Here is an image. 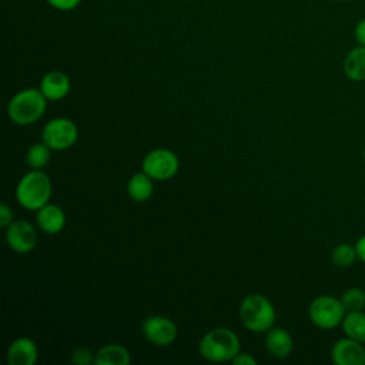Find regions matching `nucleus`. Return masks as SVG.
Wrapping results in <instances>:
<instances>
[{"label": "nucleus", "mask_w": 365, "mask_h": 365, "mask_svg": "<svg viewBox=\"0 0 365 365\" xmlns=\"http://www.w3.org/2000/svg\"><path fill=\"white\" fill-rule=\"evenodd\" d=\"M77 135L78 130L76 124L64 117L50 120L41 131L43 143H46L51 150L57 151L70 148L77 141Z\"/></svg>", "instance_id": "nucleus-6"}, {"label": "nucleus", "mask_w": 365, "mask_h": 365, "mask_svg": "<svg viewBox=\"0 0 365 365\" xmlns=\"http://www.w3.org/2000/svg\"><path fill=\"white\" fill-rule=\"evenodd\" d=\"M143 334L153 345L167 346L175 341L178 331L170 318L151 315L143 322Z\"/></svg>", "instance_id": "nucleus-8"}, {"label": "nucleus", "mask_w": 365, "mask_h": 365, "mask_svg": "<svg viewBox=\"0 0 365 365\" xmlns=\"http://www.w3.org/2000/svg\"><path fill=\"white\" fill-rule=\"evenodd\" d=\"M341 325L345 336H349L362 344L365 342V312L364 311L346 312Z\"/></svg>", "instance_id": "nucleus-18"}, {"label": "nucleus", "mask_w": 365, "mask_h": 365, "mask_svg": "<svg viewBox=\"0 0 365 365\" xmlns=\"http://www.w3.org/2000/svg\"><path fill=\"white\" fill-rule=\"evenodd\" d=\"M50 147L46 143L33 144L26 154V161L31 170H40L50 161Z\"/></svg>", "instance_id": "nucleus-19"}, {"label": "nucleus", "mask_w": 365, "mask_h": 365, "mask_svg": "<svg viewBox=\"0 0 365 365\" xmlns=\"http://www.w3.org/2000/svg\"><path fill=\"white\" fill-rule=\"evenodd\" d=\"M51 195V181L47 174L38 170L24 174L16 188L19 204L30 211H37L46 205Z\"/></svg>", "instance_id": "nucleus-2"}, {"label": "nucleus", "mask_w": 365, "mask_h": 365, "mask_svg": "<svg viewBox=\"0 0 365 365\" xmlns=\"http://www.w3.org/2000/svg\"><path fill=\"white\" fill-rule=\"evenodd\" d=\"M364 160H365V148H364Z\"/></svg>", "instance_id": "nucleus-28"}, {"label": "nucleus", "mask_w": 365, "mask_h": 365, "mask_svg": "<svg viewBox=\"0 0 365 365\" xmlns=\"http://www.w3.org/2000/svg\"><path fill=\"white\" fill-rule=\"evenodd\" d=\"M231 362L234 365H257V359L250 355V354H245V352H238L232 359Z\"/></svg>", "instance_id": "nucleus-25"}, {"label": "nucleus", "mask_w": 365, "mask_h": 365, "mask_svg": "<svg viewBox=\"0 0 365 365\" xmlns=\"http://www.w3.org/2000/svg\"><path fill=\"white\" fill-rule=\"evenodd\" d=\"M47 98L40 90L26 88L11 97L7 106V114L11 121L27 125L37 121L47 108Z\"/></svg>", "instance_id": "nucleus-3"}, {"label": "nucleus", "mask_w": 365, "mask_h": 365, "mask_svg": "<svg viewBox=\"0 0 365 365\" xmlns=\"http://www.w3.org/2000/svg\"><path fill=\"white\" fill-rule=\"evenodd\" d=\"M331 358L336 365H364L365 348L362 342L345 336L332 345Z\"/></svg>", "instance_id": "nucleus-10"}, {"label": "nucleus", "mask_w": 365, "mask_h": 365, "mask_svg": "<svg viewBox=\"0 0 365 365\" xmlns=\"http://www.w3.org/2000/svg\"><path fill=\"white\" fill-rule=\"evenodd\" d=\"M346 311L341 299L332 295H319L309 304L308 317L311 322L322 329H332L342 324Z\"/></svg>", "instance_id": "nucleus-5"}, {"label": "nucleus", "mask_w": 365, "mask_h": 365, "mask_svg": "<svg viewBox=\"0 0 365 365\" xmlns=\"http://www.w3.org/2000/svg\"><path fill=\"white\" fill-rule=\"evenodd\" d=\"M339 299L346 312L364 311L365 308V292L356 287L345 289Z\"/></svg>", "instance_id": "nucleus-20"}, {"label": "nucleus", "mask_w": 365, "mask_h": 365, "mask_svg": "<svg viewBox=\"0 0 365 365\" xmlns=\"http://www.w3.org/2000/svg\"><path fill=\"white\" fill-rule=\"evenodd\" d=\"M180 161L178 157L165 148H157L150 151L141 164L143 171L153 180L165 181L174 177L178 171Z\"/></svg>", "instance_id": "nucleus-7"}, {"label": "nucleus", "mask_w": 365, "mask_h": 365, "mask_svg": "<svg viewBox=\"0 0 365 365\" xmlns=\"http://www.w3.org/2000/svg\"><path fill=\"white\" fill-rule=\"evenodd\" d=\"M198 349L202 358L211 362L231 361L238 352H241V344L235 332L225 327L210 329L198 344Z\"/></svg>", "instance_id": "nucleus-1"}, {"label": "nucleus", "mask_w": 365, "mask_h": 365, "mask_svg": "<svg viewBox=\"0 0 365 365\" xmlns=\"http://www.w3.org/2000/svg\"><path fill=\"white\" fill-rule=\"evenodd\" d=\"M354 36H355V40L359 46H365V19H361L356 23L355 30H354Z\"/></svg>", "instance_id": "nucleus-26"}, {"label": "nucleus", "mask_w": 365, "mask_h": 365, "mask_svg": "<svg viewBox=\"0 0 365 365\" xmlns=\"http://www.w3.org/2000/svg\"><path fill=\"white\" fill-rule=\"evenodd\" d=\"M130 361L131 356L128 349L118 344H110L100 348L94 356L96 365H128Z\"/></svg>", "instance_id": "nucleus-16"}, {"label": "nucleus", "mask_w": 365, "mask_h": 365, "mask_svg": "<svg viewBox=\"0 0 365 365\" xmlns=\"http://www.w3.org/2000/svg\"><path fill=\"white\" fill-rule=\"evenodd\" d=\"M341 1H348V0H341Z\"/></svg>", "instance_id": "nucleus-29"}, {"label": "nucleus", "mask_w": 365, "mask_h": 365, "mask_svg": "<svg viewBox=\"0 0 365 365\" xmlns=\"http://www.w3.org/2000/svg\"><path fill=\"white\" fill-rule=\"evenodd\" d=\"M342 68L352 81H365V46H356L344 58Z\"/></svg>", "instance_id": "nucleus-15"}, {"label": "nucleus", "mask_w": 365, "mask_h": 365, "mask_svg": "<svg viewBox=\"0 0 365 365\" xmlns=\"http://www.w3.org/2000/svg\"><path fill=\"white\" fill-rule=\"evenodd\" d=\"M80 1L81 0H47V3L51 7L61 10V11H68V10L76 9L80 4Z\"/></svg>", "instance_id": "nucleus-23"}, {"label": "nucleus", "mask_w": 365, "mask_h": 365, "mask_svg": "<svg viewBox=\"0 0 365 365\" xmlns=\"http://www.w3.org/2000/svg\"><path fill=\"white\" fill-rule=\"evenodd\" d=\"M242 325L252 332H267L274 327L275 309L268 298L259 294L245 297L240 305Z\"/></svg>", "instance_id": "nucleus-4"}, {"label": "nucleus", "mask_w": 365, "mask_h": 365, "mask_svg": "<svg viewBox=\"0 0 365 365\" xmlns=\"http://www.w3.org/2000/svg\"><path fill=\"white\" fill-rule=\"evenodd\" d=\"M37 225L47 234H57L66 225V215L56 204H46L37 210Z\"/></svg>", "instance_id": "nucleus-14"}, {"label": "nucleus", "mask_w": 365, "mask_h": 365, "mask_svg": "<svg viewBox=\"0 0 365 365\" xmlns=\"http://www.w3.org/2000/svg\"><path fill=\"white\" fill-rule=\"evenodd\" d=\"M40 91L47 100H61L70 91V78L63 71H48L40 81Z\"/></svg>", "instance_id": "nucleus-12"}, {"label": "nucleus", "mask_w": 365, "mask_h": 365, "mask_svg": "<svg viewBox=\"0 0 365 365\" xmlns=\"http://www.w3.org/2000/svg\"><path fill=\"white\" fill-rule=\"evenodd\" d=\"M94 356L96 354H93L88 348L78 346L71 352L70 359L76 365H90V364H94Z\"/></svg>", "instance_id": "nucleus-22"}, {"label": "nucleus", "mask_w": 365, "mask_h": 365, "mask_svg": "<svg viewBox=\"0 0 365 365\" xmlns=\"http://www.w3.org/2000/svg\"><path fill=\"white\" fill-rule=\"evenodd\" d=\"M13 222V212L9 208L7 204H1L0 205V225L3 228H7L10 224Z\"/></svg>", "instance_id": "nucleus-24"}, {"label": "nucleus", "mask_w": 365, "mask_h": 365, "mask_svg": "<svg viewBox=\"0 0 365 365\" xmlns=\"http://www.w3.org/2000/svg\"><path fill=\"white\" fill-rule=\"evenodd\" d=\"M331 258H332V262L338 267H349L358 258L356 248L355 245H351V244H345V242L339 244L332 250Z\"/></svg>", "instance_id": "nucleus-21"}, {"label": "nucleus", "mask_w": 365, "mask_h": 365, "mask_svg": "<svg viewBox=\"0 0 365 365\" xmlns=\"http://www.w3.org/2000/svg\"><path fill=\"white\" fill-rule=\"evenodd\" d=\"M7 362L10 365H33L37 361V345L31 338H16L7 349Z\"/></svg>", "instance_id": "nucleus-11"}, {"label": "nucleus", "mask_w": 365, "mask_h": 365, "mask_svg": "<svg viewBox=\"0 0 365 365\" xmlns=\"http://www.w3.org/2000/svg\"><path fill=\"white\" fill-rule=\"evenodd\" d=\"M7 245L17 254L30 252L37 242L34 227L26 220H16L6 228Z\"/></svg>", "instance_id": "nucleus-9"}, {"label": "nucleus", "mask_w": 365, "mask_h": 365, "mask_svg": "<svg viewBox=\"0 0 365 365\" xmlns=\"http://www.w3.org/2000/svg\"><path fill=\"white\" fill-rule=\"evenodd\" d=\"M355 248H356V254H358V258L365 264V235L359 237L355 242Z\"/></svg>", "instance_id": "nucleus-27"}, {"label": "nucleus", "mask_w": 365, "mask_h": 365, "mask_svg": "<svg viewBox=\"0 0 365 365\" xmlns=\"http://www.w3.org/2000/svg\"><path fill=\"white\" fill-rule=\"evenodd\" d=\"M153 191H154L153 178L147 175L144 171L135 173L127 184V192L130 198L135 202L147 201L151 197Z\"/></svg>", "instance_id": "nucleus-17"}, {"label": "nucleus", "mask_w": 365, "mask_h": 365, "mask_svg": "<svg viewBox=\"0 0 365 365\" xmlns=\"http://www.w3.org/2000/svg\"><path fill=\"white\" fill-rule=\"evenodd\" d=\"M265 346L268 352L275 358H287L294 348L291 334L279 327H272L267 331Z\"/></svg>", "instance_id": "nucleus-13"}]
</instances>
